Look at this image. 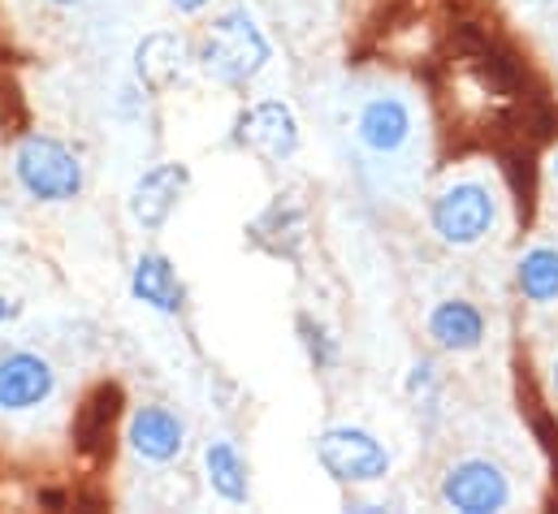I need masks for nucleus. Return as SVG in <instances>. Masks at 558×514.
<instances>
[{
  "mask_svg": "<svg viewBox=\"0 0 558 514\" xmlns=\"http://www.w3.org/2000/svg\"><path fill=\"white\" fill-rule=\"evenodd\" d=\"M230 143L239 151L256 156L260 164H286L303 147V126L286 100H252L239 109V118L230 126Z\"/></svg>",
  "mask_w": 558,
  "mask_h": 514,
  "instance_id": "39448f33",
  "label": "nucleus"
},
{
  "mask_svg": "<svg viewBox=\"0 0 558 514\" xmlns=\"http://www.w3.org/2000/svg\"><path fill=\"white\" fill-rule=\"evenodd\" d=\"M191 191V164L182 160H160L151 169H143L126 195V212L143 234H160L169 225V217L178 212V204Z\"/></svg>",
  "mask_w": 558,
  "mask_h": 514,
  "instance_id": "0eeeda50",
  "label": "nucleus"
},
{
  "mask_svg": "<svg viewBox=\"0 0 558 514\" xmlns=\"http://www.w3.org/2000/svg\"><path fill=\"white\" fill-rule=\"evenodd\" d=\"M550 389H555V397H558V355H555V364H550Z\"/></svg>",
  "mask_w": 558,
  "mask_h": 514,
  "instance_id": "6ab92c4d",
  "label": "nucleus"
},
{
  "mask_svg": "<svg viewBox=\"0 0 558 514\" xmlns=\"http://www.w3.org/2000/svg\"><path fill=\"white\" fill-rule=\"evenodd\" d=\"M186 61H195V52L173 30H151V35H143L140 44H135V78L147 91H156V96H165L182 78Z\"/></svg>",
  "mask_w": 558,
  "mask_h": 514,
  "instance_id": "4468645a",
  "label": "nucleus"
},
{
  "mask_svg": "<svg viewBox=\"0 0 558 514\" xmlns=\"http://www.w3.org/2000/svg\"><path fill=\"white\" fill-rule=\"evenodd\" d=\"M199 463H204V485L217 502H226V506H247L252 502V463H247V454L239 450L234 437L204 441Z\"/></svg>",
  "mask_w": 558,
  "mask_h": 514,
  "instance_id": "f8f14e48",
  "label": "nucleus"
},
{
  "mask_svg": "<svg viewBox=\"0 0 558 514\" xmlns=\"http://www.w3.org/2000/svg\"><path fill=\"white\" fill-rule=\"evenodd\" d=\"M312 450L320 472L342 489H373V485H386L395 472L390 445L360 424H329Z\"/></svg>",
  "mask_w": 558,
  "mask_h": 514,
  "instance_id": "7ed1b4c3",
  "label": "nucleus"
},
{
  "mask_svg": "<svg viewBox=\"0 0 558 514\" xmlns=\"http://www.w3.org/2000/svg\"><path fill=\"white\" fill-rule=\"evenodd\" d=\"M169 4H173L182 17H199V13H208V9H213V0H169Z\"/></svg>",
  "mask_w": 558,
  "mask_h": 514,
  "instance_id": "a211bd4d",
  "label": "nucleus"
},
{
  "mask_svg": "<svg viewBox=\"0 0 558 514\" xmlns=\"http://www.w3.org/2000/svg\"><path fill=\"white\" fill-rule=\"evenodd\" d=\"M191 52H195L199 74L226 91H247L274 61V44L247 4H230L213 13Z\"/></svg>",
  "mask_w": 558,
  "mask_h": 514,
  "instance_id": "f257e3e1",
  "label": "nucleus"
},
{
  "mask_svg": "<svg viewBox=\"0 0 558 514\" xmlns=\"http://www.w3.org/2000/svg\"><path fill=\"white\" fill-rule=\"evenodd\" d=\"M57 397V364L39 351L0 355V415H26Z\"/></svg>",
  "mask_w": 558,
  "mask_h": 514,
  "instance_id": "1a4fd4ad",
  "label": "nucleus"
},
{
  "mask_svg": "<svg viewBox=\"0 0 558 514\" xmlns=\"http://www.w3.org/2000/svg\"><path fill=\"white\" fill-rule=\"evenodd\" d=\"M126 445L143 463L169 467L186 454V419L165 402H143L126 419Z\"/></svg>",
  "mask_w": 558,
  "mask_h": 514,
  "instance_id": "9d476101",
  "label": "nucleus"
},
{
  "mask_svg": "<svg viewBox=\"0 0 558 514\" xmlns=\"http://www.w3.org/2000/svg\"><path fill=\"white\" fill-rule=\"evenodd\" d=\"M550 182L558 186V147H555V156H550Z\"/></svg>",
  "mask_w": 558,
  "mask_h": 514,
  "instance_id": "412c9836",
  "label": "nucleus"
},
{
  "mask_svg": "<svg viewBox=\"0 0 558 514\" xmlns=\"http://www.w3.org/2000/svg\"><path fill=\"white\" fill-rule=\"evenodd\" d=\"M9 169H13L17 191L31 204L61 208V204L83 199V191H87V164H83V156L70 143H61L57 134H44V130H26L13 143Z\"/></svg>",
  "mask_w": 558,
  "mask_h": 514,
  "instance_id": "f03ea898",
  "label": "nucleus"
},
{
  "mask_svg": "<svg viewBox=\"0 0 558 514\" xmlns=\"http://www.w3.org/2000/svg\"><path fill=\"white\" fill-rule=\"evenodd\" d=\"M441 506L459 514H498L511 506V476L502 472V463L494 458H459L446 467L441 489H437Z\"/></svg>",
  "mask_w": 558,
  "mask_h": 514,
  "instance_id": "423d86ee",
  "label": "nucleus"
},
{
  "mask_svg": "<svg viewBox=\"0 0 558 514\" xmlns=\"http://www.w3.org/2000/svg\"><path fill=\"white\" fill-rule=\"evenodd\" d=\"M22 311H26V303H22L17 294H0V329H4V325H13Z\"/></svg>",
  "mask_w": 558,
  "mask_h": 514,
  "instance_id": "f3484780",
  "label": "nucleus"
},
{
  "mask_svg": "<svg viewBox=\"0 0 558 514\" xmlns=\"http://www.w3.org/2000/svg\"><path fill=\"white\" fill-rule=\"evenodd\" d=\"M131 298L156 316H182L186 311V285L165 252H143L131 268Z\"/></svg>",
  "mask_w": 558,
  "mask_h": 514,
  "instance_id": "ddd939ff",
  "label": "nucleus"
},
{
  "mask_svg": "<svg viewBox=\"0 0 558 514\" xmlns=\"http://www.w3.org/2000/svg\"><path fill=\"white\" fill-rule=\"evenodd\" d=\"M515 290L533 307H555L558 303V247H529L515 259Z\"/></svg>",
  "mask_w": 558,
  "mask_h": 514,
  "instance_id": "2eb2a0df",
  "label": "nucleus"
},
{
  "mask_svg": "<svg viewBox=\"0 0 558 514\" xmlns=\"http://www.w3.org/2000/svg\"><path fill=\"white\" fill-rule=\"evenodd\" d=\"M485 329H489V320H485V311L472 298H441L424 316L428 342L437 351H446V355H472V351H481L485 346Z\"/></svg>",
  "mask_w": 558,
  "mask_h": 514,
  "instance_id": "9b49d317",
  "label": "nucleus"
},
{
  "mask_svg": "<svg viewBox=\"0 0 558 514\" xmlns=\"http://www.w3.org/2000/svg\"><path fill=\"white\" fill-rule=\"evenodd\" d=\"M48 4H57V9H78L83 0H48Z\"/></svg>",
  "mask_w": 558,
  "mask_h": 514,
  "instance_id": "aec40b11",
  "label": "nucleus"
},
{
  "mask_svg": "<svg viewBox=\"0 0 558 514\" xmlns=\"http://www.w3.org/2000/svg\"><path fill=\"white\" fill-rule=\"evenodd\" d=\"M494 225H498V199L476 178L446 182L428 204V230L437 234V243H446L454 252L481 247L494 234Z\"/></svg>",
  "mask_w": 558,
  "mask_h": 514,
  "instance_id": "20e7f679",
  "label": "nucleus"
},
{
  "mask_svg": "<svg viewBox=\"0 0 558 514\" xmlns=\"http://www.w3.org/2000/svg\"><path fill=\"white\" fill-rule=\"evenodd\" d=\"M416 134V109L399 91H377L355 113V143L368 156H399Z\"/></svg>",
  "mask_w": 558,
  "mask_h": 514,
  "instance_id": "6e6552de",
  "label": "nucleus"
},
{
  "mask_svg": "<svg viewBox=\"0 0 558 514\" xmlns=\"http://www.w3.org/2000/svg\"><path fill=\"white\" fill-rule=\"evenodd\" d=\"M294 325H299V338H303V346H307V359H312L316 368H333V364H338V342L325 333V325H316L312 316H299Z\"/></svg>",
  "mask_w": 558,
  "mask_h": 514,
  "instance_id": "dca6fc26",
  "label": "nucleus"
}]
</instances>
